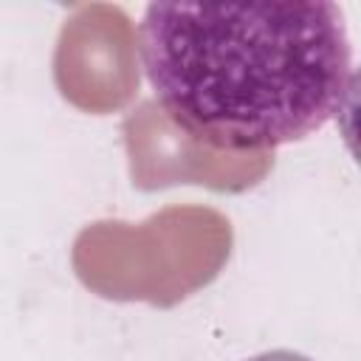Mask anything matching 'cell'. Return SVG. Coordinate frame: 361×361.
<instances>
[{
	"mask_svg": "<svg viewBox=\"0 0 361 361\" xmlns=\"http://www.w3.org/2000/svg\"><path fill=\"white\" fill-rule=\"evenodd\" d=\"M138 48L155 102L231 152L313 135L353 87L344 14L330 0L149 3Z\"/></svg>",
	"mask_w": 361,
	"mask_h": 361,
	"instance_id": "obj_1",
	"label": "cell"
},
{
	"mask_svg": "<svg viewBox=\"0 0 361 361\" xmlns=\"http://www.w3.org/2000/svg\"><path fill=\"white\" fill-rule=\"evenodd\" d=\"M234 231L226 214L197 203L166 206L141 223L96 220L71 248L79 282L110 302L175 307L226 268Z\"/></svg>",
	"mask_w": 361,
	"mask_h": 361,
	"instance_id": "obj_2",
	"label": "cell"
},
{
	"mask_svg": "<svg viewBox=\"0 0 361 361\" xmlns=\"http://www.w3.org/2000/svg\"><path fill=\"white\" fill-rule=\"evenodd\" d=\"M130 180L141 192L178 183L240 195L254 189L271 169L274 152H231L180 127L155 99H144L121 121Z\"/></svg>",
	"mask_w": 361,
	"mask_h": 361,
	"instance_id": "obj_3",
	"label": "cell"
},
{
	"mask_svg": "<svg viewBox=\"0 0 361 361\" xmlns=\"http://www.w3.org/2000/svg\"><path fill=\"white\" fill-rule=\"evenodd\" d=\"M59 96L82 113L124 110L141 85L138 34L130 14L113 3H85L62 23L54 48Z\"/></svg>",
	"mask_w": 361,
	"mask_h": 361,
	"instance_id": "obj_4",
	"label": "cell"
},
{
	"mask_svg": "<svg viewBox=\"0 0 361 361\" xmlns=\"http://www.w3.org/2000/svg\"><path fill=\"white\" fill-rule=\"evenodd\" d=\"M245 361H313L302 353H293V350H271V353H259V355H251Z\"/></svg>",
	"mask_w": 361,
	"mask_h": 361,
	"instance_id": "obj_5",
	"label": "cell"
}]
</instances>
